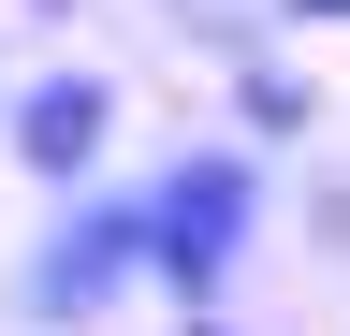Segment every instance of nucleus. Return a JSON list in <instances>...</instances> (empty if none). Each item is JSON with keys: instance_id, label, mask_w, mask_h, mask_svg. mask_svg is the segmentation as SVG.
I'll return each mask as SVG.
<instances>
[{"instance_id": "nucleus-3", "label": "nucleus", "mask_w": 350, "mask_h": 336, "mask_svg": "<svg viewBox=\"0 0 350 336\" xmlns=\"http://www.w3.org/2000/svg\"><path fill=\"white\" fill-rule=\"evenodd\" d=\"M0 146H15L29 190H88V176H103V146H117V88H103V73H29Z\"/></svg>"}, {"instance_id": "nucleus-5", "label": "nucleus", "mask_w": 350, "mask_h": 336, "mask_svg": "<svg viewBox=\"0 0 350 336\" xmlns=\"http://www.w3.org/2000/svg\"><path fill=\"white\" fill-rule=\"evenodd\" d=\"M278 15H292V29H350V0H278Z\"/></svg>"}, {"instance_id": "nucleus-4", "label": "nucleus", "mask_w": 350, "mask_h": 336, "mask_svg": "<svg viewBox=\"0 0 350 336\" xmlns=\"http://www.w3.org/2000/svg\"><path fill=\"white\" fill-rule=\"evenodd\" d=\"M234 103L262 117V132H306V88H292V73H234Z\"/></svg>"}, {"instance_id": "nucleus-6", "label": "nucleus", "mask_w": 350, "mask_h": 336, "mask_svg": "<svg viewBox=\"0 0 350 336\" xmlns=\"http://www.w3.org/2000/svg\"><path fill=\"white\" fill-rule=\"evenodd\" d=\"M175 336H234V322H219V307H190V322H175Z\"/></svg>"}, {"instance_id": "nucleus-1", "label": "nucleus", "mask_w": 350, "mask_h": 336, "mask_svg": "<svg viewBox=\"0 0 350 336\" xmlns=\"http://www.w3.org/2000/svg\"><path fill=\"white\" fill-rule=\"evenodd\" d=\"M248 234H262V176H248V146H190V161L146 190V292H175V322L219 307L234 263H248Z\"/></svg>"}, {"instance_id": "nucleus-2", "label": "nucleus", "mask_w": 350, "mask_h": 336, "mask_svg": "<svg viewBox=\"0 0 350 336\" xmlns=\"http://www.w3.org/2000/svg\"><path fill=\"white\" fill-rule=\"evenodd\" d=\"M117 292H146V190H59L44 248L15 263V307L44 336H88Z\"/></svg>"}]
</instances>
